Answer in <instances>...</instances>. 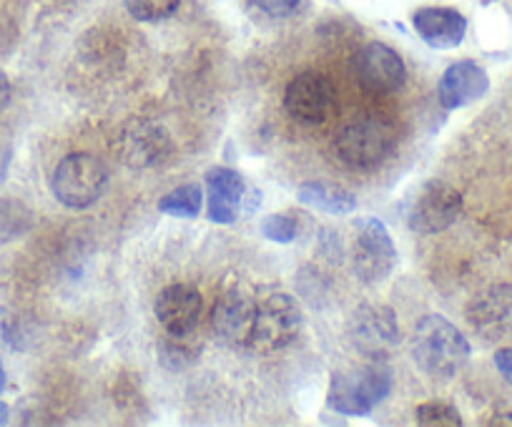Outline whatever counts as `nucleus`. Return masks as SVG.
<instances>
[{
    "label": "nucleus",
    "instance_id": "bb28decb",
    "mask_svg": "<svg viewBox=\"0 0 512 427\" xmlns=\"http://www.w3.org/2000/svg\"><path fill=\"white\" fill-rule=\"evenodd\" d=\"M507 417H495V420H490V425H512V412H505Z\"/></svg>",
    "mask_w": 512,
    "mask_h": 427
},
{
    "label": "nucleus",
    "instance_id": "7ed1b4c3",
    "mask_svg": "<svg viewBox=\"0 0 512 427\" xmlns=\"http://www.w3.org/2000/svg\"><path fill=\"white\" fill-rule=\"evenodd\" d=\"M302 330V307L282 289H262L256 294V314L249 335V350L274 355L292 345Z\"/></svg>",
    "mask_w": 512,
    "mask_h": 427
},
{
    "label": "nucleus",
    "instance_id": "6e6552de",
    "mask_svg": "<svg viewBox=\"0 0 512 427\" xmlns=\"http://www.w3.org/2000/svg\"><path fill=\"white\" fill-rule=\"evenodd\" d=\"M352 267L364 284H379L397 264V247L379 219L362 217L354 222Z\"/></svg>",
    "mask_w": 512,
    "mask_h": 427
},
{
    "label": "nucleus",
    "instance_id": "423d86ee",
    "mask_svg": "<svg viewBox=\"0 0 512 427\" xmlns=\"http://www.w3.org/2000/svg\"><path fill=\"white\" fill-rule=\"evenodd\" d=\"M108 189V169L91 154H71L56 166L51 191L68 209H88Z\"/></svg>",
    "mask_w": 512,
    "mask_h": 427
},
{
    "label": "nucleus",
    "instance_id": "a878e982",
    "mask_svg": "<svg viewBox=\"0 0 512 427\" xmlns=\"http://www.w3.org/2000/svg\"><path fill=\"white\" fill-rule=\"evenodd\" d=\"M8 101H11V83H8L6 73L0 71V111L6 109Z\"/></svg>",
    "mask_w": 512,
    "mask_h": 427
},
{
    "label": "nucleus",
    "instance_id": "1a4fd4ad",
    "mask_svg": "<svg viewBox=\"0 0 512 427\" xmlns=\"http://www.w3.org/2000/svg\"><path fill=\"white\" fill-rule=\"evenodd\" d=\"M284 109L299 124L319 126L332 119L337 109V88L324 73L304 71L289 81L284 91Z\"/></svg>",
    "mask_w": 512,
    "mask_h": 427
},
{
    "label": "nucleus",
    "instance_id": "9b49d317",
    "mask_svg": "<svg viewBox=\"0 0 512 427\" xmlns=\"http://www.w3.org/2000/svg\"><path fill=\"white\" fill-rule=\"evenodd\" d=\"M354 76L359 86L372 93H395L405 86L407 66L387 43H367L354 58Z\"/></svg>",
    "mask_w": 512,
    "mask_h": 427
},
{
    "label": "nucleus",
    "instance_id": "2eb2a0df",
    "mask_svg": "<svg viewBox=\"0 0 512 427\" xmlns=\"http://www.w3.org/2000/svg\"><path fill=\"white\" fill-rule=\"evenodd\" d=\"M412 26L427 46L450 51L465 41L467 18L455 8H420L412 13Z\"/></svg>",
    "mask_w": 512,
    "mask_h": 427
},
{
    "label": "nucleus",
    "instance_id": "cd10ccee",
    "mask_svg": "<svg viewBox=\"0 0 512 427\" xmlns=\"http://www.w3.org/2000/svg\"><path fill=\"white\" fill-rule=\"evenodd\" d=\"M8 422V407L0 402V425H6Z\"/></svg>",
    "mask_w": 512,
    "mask_h": 427
},
{
    "label": "nucleus",
    "instance_id": "393cba45",
    "mask_svg": "<svg viewBox=\"0 0 512 427\" xmlns=\"http://www.w3.org/2000/svg\"><path fill=\"white\" fill-rule=\"evenodd\" d=\"M495 367L500 370V375L505 377L507 385H512V347L507 350H500L495 355Z\"/></svg>",
    "mask_w": 512,
    "mask_h": 427
},
{
    "label": "nucleus",
    "instance_id": "f03ea898",
    "mask_svg": "<svg viewBox=\"0 0 512 427\" xmlns=\"http://www.w3.org/2000/svg\"><path fill=\"white\" fill-rule=\"evenodd\" d=\"M392 370L384 360H369L362 365H349L334 370L329 380L327 405L337 415L367 417L374 407L390 395Z\"/></svg>",
    "mask_w": 512,
    "mask_h": 427
},
{
    "label": "nucleus",
    "instance_id": "ddd939ff",
    "mask_svg": "<svg viewBox=\"0 0 512 427\" xmlns=\"http://www.w3.org/2000/svg\"><path fill=\"white\" fill-rule=\"evenodd\" d=\"M156 319L171 337H186L201 317V292L191 284H169L156 297Z\"/></svg>",
    "mask_w": 512,
    "mask_h": 427
},
{
    "label": "nucleus",
    "instance_id": "dca6fc26",
    "mask_svg": "<svg viewBox=\"0 0 512 427\" xmlns=\"http://www.w3.org/2000/svg\"><path fill=\"white\" fill-rule=\"evenodd\" d=\"M246 181L234 169L216 166L206 174V201H209V219L214 224H234L241 214Z\"/></svg>",
    "mask_w": 512,
    "mask_h": 427
},
{
    "label": "nucleus",
    "instance_id": "39448f33",
    "mask_svg": "<svg viewBox=\"0 0 512 427\" xmlns=\"http://www.w3.org/2000/svg\"><path fill=\"white\" fill-rule=\"evenodd\" d=\"M113 156L126 169L149 171L159 169L174 156V139L161 124L151 119H128L118 126L111 141Z\"/></svg>",
    "mask_w": 512,
    "mask_h": 427
},
{
    "label": "nucleus",
    "instance_id": "f257e3e1",
    "mask_svg": "<svg viewBox=\"0 0 512 427\" xmlns=\"http://www.w3.org/2000/svg\"><path fill=\"white\" fill-rule=\"evenodd\" d=\"M410 355L425 375L450 380L470 360V345L450 319L427 314L412 330Z\"/></svg>",
    "mask_w": 512,
    "mask_h": 427
},
{
    "label": "nucleus",
    "instance_id": "20e7f679",
    "mask_svg": "<svg viewBox=\"0 0 512 427\" xmlns=\"http://www.w3.org/2000/svg\"><path fill=\"white\" fill-rule=\"evenodd\" d=\"M397 146V129L382 116L364 114L347 121L334 139V151L349 169L372 171L390 159Z\"/></svg>",
    "mask_w": 512,
    "mask_h": 427
},
{
    "label": "nucleus",
    "instance_id": "0eeeda50",
    "mask_svg": "<svg viewBox=\"0 0 512 427\" xmlns=\"http://www.w3.org/2000/svg\"><path fill=\"white\" fill-rule=\"evenodd\" d=\"M256 294H259V289H254L241 277H231L221 287L214 309H211V327H214L216 337L224 345H249L251 325H254L256 314Z\"/></svg>",
    "mask_w": 512,
    "mask_h": 427
},
{
    "label": "nucleus",
    "instance_id": "9d476101",
    "mask_svg": "<svg viewBox=\"0 0 512 427\" xmlns=\"http://www.w3.org/2000/svg\"><path fill=\"white\" fill-rule=\"evenodd\" d=\"M462 214V194L455 186L445 184V181H430L420 194L415 196L407 214V224L412 232L425 234H440L450 229L452 224L460 219Z\"/></svg>",
    "mask_w": 512,
    "mask_h": 427
},
{
    "label": "nucleus",
    "instance_id": "412c9836",
    "mask_svg": "<svg viewBox=\"0 0 512 427\" xmlns=\"http://www.w3.org/2000/svg\"><path fill=\"white\" fill-rule=\"evenodd\" d=\"M181 0H123L126 11L131 13V18L141 23H156L171 18L179 11Z\"/></svg>",
    "mask_w": 512,
    "mask_h": 427
},
{
    "label": "nucleus",
    "instance_id": "6ab92c4d",
    "mask_svg": "<svg viewBox=\"0 0 512 427\" xmlns=\"http://www.w3.org/2000/svg\"><path fill=\"white\" fill-rule=\"evenodd\" d=\"M31 227V209L16 199H0V242L21 237Z\"/></svg>",
    "mask_w": 512,
    "mask_h": 427
},
{
    "label": "nucleus",
    "instance_id": "f8f14e48",
    "mask_svg": "<svg viewBox=\"0 0 512 427\" xmlns=\"http://www.w3.org/2000/svg\"><path fill=\"white\" fill-rule=\"evenodd\" d=\"M349 337H352V345L369 360H384V355L400 340V327L390 309L367 304L354 312Z\"/></svg>",
    "mask_w": 512,
    "mask_h": 427
},
{
    "label": "nucleus",
    "instance_id": "5701e85b",
    "mask_svg": "<svg viewBox=\"0 0 512 427\" xmlns=\"http://www.w3.org/2000/svg\"><path fill=\"white\" fill-rule=\"evenodd\" d=\"M259 232L264 239L277 244H292L299 234V224L292 214H269L259 224Z\"/></svg>",
    "mask_w": 512,
    "mask_h": 427
},
{
    "label": "nucleus",
    "instance_id": "4be33fe9",
    "mask_svg": "<svg viewBox=\"0 0 512 427\" xmlns=\"http://www.w3.org/2000/svg\"><path fill=\"white\" fill-rule=\"evenodd\" d=\"M415 420L425 427H460L462 417L450 402H425L417 407Z\"/></svg>",
    "mask_w": 512,
    "mask_h": 427
},
{
    "label": "nucleus",
    "instance_id": "4468645a",
    "mask_svg": "<svg viewBox=\"0 0 512 427\" xmlns=\"http://www.w3.org/2000/svg\"><path fill=\"white\" fill-rule=\"evenodd\" d=\"M487 91H490V78L475 61L452 63L437 83V98L447 111L465 109L470 103L480 101Z\"/></svg>",
    "mask_w": 512,
    "mask_h": 427
},
{
    "label": "nucleus",
    "instance_id": "aec40b11",
    "mask_svg": "<svg viewBox=\"0 0 512 427\" xmlns=\"http://www.w3.org/2000/svg\"><path fill=\"white\" fill-rule=\"evenodd\" d=\"M510 302H512L510 289H492V292L482 294L480 302H475V307L470 309V319L475 322V325L492 322V319L510 312Z\"/></svg>",
    "mask_w": 512,
    "mask_h": 427
},
{
    "label": "nucleus",
    "instance_id": "f3484780",
    "mask_svg": "<svg viewBox=\"0 0 512 427\" xmlns=\"http://www.w3.org/2000/svg\"><path fill=\"white\" fill-rule=\"evenodd\" d=\"M297 199L314 211H324L332 217H344L357 209V199L347 189L329 181H304L297 189Z\"/></svg>",
    "mask_w": 512,
    "mask_h": 427
},
{
    "label": "nucleus",
    "instance_id": "b1692460",
    "mask_svg": "<svg viewBox=\"0 0 512 427\" xmlns=\"http://www.w3.org/2000/svg\"><path fill=\"white\" fill-rule=\"evenodd\" d=\"M251 3L272 18H289L302 8L304 0H251Z\"/></svg>",
    "mask_w": 512,
    "mask_h": 427
},
{
    "label": "nucleus",
    "instance_id": "c85d7f7f",
    "mask_svg": "<svg viewBox=\"0 0 512 427\" xmlns=\"http://www.w3.org/2000/svg\"><path fill=\"white\" fill-rule=\"evenodd\" d=\"M6 390V370H3V365H0V392Z\"/></svg>",
    "mask_w": 512,
    "mask_h": 427
},
{
    "label": "nucleus",
    "instance_id": "a211bd4d",
    "mask_svg": "<svg viewBox=\"0 0 512 427\" xmlns=\"http://www.w3.org/2000/svg\"><path fill=\"white\" fill-rule=\"evenodd\" d=\"M201 201H204V191H201L199 184H181L166 196H161L159 211H164L169 217L194 219L199 217Z\"/></svg>",
    "mask_w": 512,
    "mask_h": 427
}]
</instances>
